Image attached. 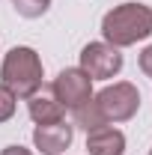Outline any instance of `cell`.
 <instances>
[{"label":"cell","instance_id":"cell-1","mask_svg":"<svg viewBox=\"0 0 152 155\" xmlns=\"http://www.w3.org/2000/svg\"><path fill=\"white\" fill-rule=\"evenodd\" d=\"M104 42L114 48H128L152 33V9L143 3H122L101 18Z\"/></svg>","mask_w":152,"mask_h":155},{"label":"cell","instance_id":"cell-2","mask_svg":"<svg viewBox=\"0 0 152 155\" xmlns=\"http://www.w3.org/2000/svg\"><path fill=\"white\" fill-rule=\"evenodd\" d=\"M0 81L3 87L12 93L15 98H33L42 87V60L33 48H12L3 66H0Z\"/></svg>","mask_w":152,"mask_h":155},{"label":"cell","instance_id":"cell-3","mask_svg":"<svg viewBox=\"0 0 152 155\" xmlns=\"http://www.w3.org/2000/svg\"><path fill=\"white\" fill-rule=\"evenodd\" d=\"M93 101H95V107H98V114L104 116V122L111 125V122H125V119H131V116L137 114V107H140V93H137L134 84L119 81V84L104 87Z\"/></svg>","mask_w":152,"mask_h":155},{"label":"cell","instance_id":"cell-4","mask_svg":"<svg viewBox=\"0 0 152 155\" xmlns=\"http://www.w3.org/2000/svg\"><path fill=\"white\" fill-rule=\"evenodd\" d=\"M51 90H54V98H57L63 107L78 110L81 104H87L93 98V78L87 75L84 69H63L54 78Z\"/></svg>","mask_w":152,"mask_h":155},{"label":"cell","instance_id":"cell-5","mask_svg":"<svg viewBox=\"0 0 152 155\" xmlns=\"http://www.w3.org/2000/svg\"><path fill=\"white\" fill-rule=\"evenodd\" d=\"M81 69L93 78V81H107V78L119 75L122 54H119V48L107 45V42H90L81 51Z\"/></svg>","mask_w":152,"mask_h":155},{"label":"cell","instance_id":"cell-6","mask_svg":"<svg viewBox=\"0 0 152 155\" xmlns=\"http://www.w3.org/2000/svg\"><path fill=\"white\" fill-rule=\"evenodd\" d=\"M72 137H75L72 125H66V122H48V125H36L33 146L45 155H60L72 146Z\"/></svg>","mask_w":152,"mask_h":155},{"label":"cell","instance_id":"cell-7","mask_svg":"<svg viewBox=\"0 0 152 155\" xmlns=\"http://www.w3.org/2000/svg\"><path fill=\"white\" fill-rule=\"evenodd\" d=\"M87 149H90V155H122L125 134L114 125H98L93 131H87Z\"/></svg>","mask_w":152,"mask_h":155},{"label":"cell","instance_id":"cell-8","mask_svg":"<svg viewBox=\"0 0 152 155\" xmlns=\"http://www.w3.org/2000/svg\"><path fill=\"white\" fill-rule=\"evenodd\" d=\"M27 110H30V119L36 125H48V122H63L66 116V107L60 104L57 98H45V96H33L27 98Z\"/></svg>","mask_w":152,"mask_h":155},{"label":"cell","instance_id":"cell-9","mask_svg":"<svg viewBox=\"0 0 152 155\" xmlns=\"http://www.w3.org/2000/svg\"><path fill=\"white\" fill-rule=\"evenodd\" d=\"M72 114H75V125H81L84 131H93V128H98V125H107L104 116L98 114V107H95L93 98H90L87 104H81L78 110H72Z\"/></svg>","mask_w":152,"mask_h":155},{"label":"cell","instance_id":"cell-10","mask_svg":"<svg viewBox=\"0 0 152 155\" xmlns=\"http://www.w3.org/2000/svg\"><path fill=\"white\" fill-rule=\"evenodd\" d=\"M12 6H15V12L24 15V18H39V15L48 12L51 0H12Z\"/></svg>","mask_w":152,"mask_h":155},{"label":"cell","instance_id":"cell-11","mask_svg":"<svg viewBox=\"0 0 152 155\" xmlns=\"http://www.w3.org/2000/svg\"><path fill=\"white\" fill-rule=\"evenodd\" d=\"M15 116V96L0 84V122H9Z\"/></svg>","mask_w":152,"mask_h":155},{"label":"cell","instance_id":"cell-12","mask_svg":"<svg viewBox=\"0 0 152 155\" xmlns=\"http://www.w3.org/2000/svg\"><path fill=\"white\" fill-rule=\"evenodd\" d=\"M140 69H143V75H149L152 78V45L140 54Z\"/></svg>","mask_w":152,"mask_h":155},{"label":"cell","instance_id":"cell-13","mask_svg":"<svg viewBox=\"0 0 152 155\" xmlns=\"http://www.w3.org/2000/svg\"><path fill=\"white\" fill-rule=\"evenodd\" d=\"M0 155H33L30 149H24V146H6Z\"/></svg>","mask_w":152,"mask_h":155},{"label":"cell","instance_id":"cell-14","mask_svg":"<svg viewBox=\"0 0 152 155\" xmlns=\"http://www.w3.org/2000/svg\"><path fill=\"white\" fill-rule=\"evenodd\" d=\"M149 155H152V149H149Z\"/></svg>","mask_w":152,"mask_h":155}]
</instances>
